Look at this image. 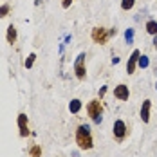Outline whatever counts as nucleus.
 <instances>
[{
  "label": "nucleus",
  "mask_w": 157,
  "mask_h": 157,
  "mask_svg": "<svg viewBox=\"0 0 157 157\" xmlns=\"http://www.w3.org/2000/svg\"><path fill=\"white\" fill-rule=\"evenodd\" d=\"M76 143L79 144V148H83V150H89V148H92L90 128H89L87 125L78 126V132H76Z\"/></svg>",
  "instance_id": "obj_1"
},
{
  "label": "nucleus",
  "mask_w": 157,
  "mask_h": 157,
  "mask_svg": "<svg viewBox=\"0 0 157 157\" xmlns=\"http://www.w3.org/2000/svg\"><path fill=\"white\" fill-rule=\"evenodd\" d=\"M87 110H89V116L94 119L96 123H101V112H103V109H101V105H99V101H98V99L90 101V103H89V107H87Z\"/></svg>",
  "instance_id": "obj_2"
},
{
  "label": "nucleus",
  "mask_w": 157,
  "mask_h": 157,
  "mask_svg": "<svg viewBox=\"0 0 157 157\" xmlns=\"http://www.w3.org/2000/svg\"><path fill=\"white\" fill-rule=\"evenodd\" d=\"M74 71H76V76L79 79L85 78V52H81L78 58H76V63H74Z\"/></svg>",
  "instance_id": "obj_3"
},
{
  "label": "nucleus",
  "mask_w": 157,
  "mask_h": 157,
  "mask_svg": "<svg viewBox=\"0 0 157 157\" xmlns=\"http://www.w3.org/2000/svg\"><path fill=\"white\" fill-rule=\"evenodd\" d=\"M18 128H20V136H22V137H27V136H29L27 116H25V114H18Z\"/></svg>",
  "instance_id": "obj_4"
},
{
  "label": "nucleus",
  "mask_w": 157,
  "mask_h": 157,
  "mask_svg": "<svg viewBox=\"0 0 157 157\" xmlns=\"http://www.w3.org/2000/svg\"><path fill=\"white\" fill-rule=\"evenodd\" d=\"M107 38H109V34L105 33L103 27H96L94 31H92V40H94L96 44H105Z\"/></svg>",
  "instance_id": "obj_5"
},
{
  "label": "nucleus",
  "mask_w": 157,
  "mask_h": 157,
  "mask_svg": "<svg viewBox=\"0 0 157 157\" xmlns=\"http://www.w3.org/2000/svg\"><path fill=\"white\" fill-rule=\"evenodd\" d=\"M139 56H141V52H139V51H134V52H132V56L128 58V63H126V72H128V74H132V72H134V69H136V65H137Z\"/></svg>",
  "instance_id": "obj_6"
},
{
  "label": "nucleus",
  "mask_w": 157,
  "mask_h": 157,
  "mask_svg": "<svg viewBox=\"0 0 157 157\" xmlns=\"http://www.w3.org/2000/svg\"><path fill=\"white\" fill-rule=\"evenodd\" d=\"M114 96H116L117 99H121V101L128 99V96H130V92H128V87H126V85H117V87L114 89Z\"/></svg>",
  "instance_id": "obj_7"
},
{
  "label": "nucleus",
  "mask_w": 157,
  "mask_h": 157,
  "mask_svg": "<svg viewBox=\"0 0 157 157\" xmlns=\"http://www.w3.org/2000/svg\"><path fill=\"white\" fill-rule=\"evenodd\" d=\"M150 99H146V101H143V107H141V119L143 123H148L150 121Z\"/></svg>",
  "instance_id": "obj_8"
},
{
  "label": "nucleus",
  "mask_w": 157,
  "mask_h": 157,
  "mask_svg": "<svg viewBox=\"0 0 157 157\" xmlns=\"http://www.w3.org/2000/svg\"><path fill=\"white\" fill-rule=\"evenodd\" d=\"M114 134H116V137H123L126 134V126H125V123L119 119V121H116V125H114Z\"/></svg>",
  "instance_id": "obj_9"
},
{
  "label": "nucleus",
  "mask_w": 157,
  "mask_h": 157,
  "mask_svg": "<svg viewBox=\"0 0 157 157\" xmlns=\"http://www.w3.org/2000/svg\"><path fill=\"white\" fill-rule=\"evenodd\" d=\"M6 40H7V44H11V45H13V44L16 42V27L13 25V24H11V25L7 27V34H6Z\"/></svg>",
  "instance_id": "obj_10"
},
{
  "label": "nucleus",
  "mask_w": 157,
  "mask_h": 157,
  "mask_svg": "<svg viewBox=\"0 0 157 157\" xmlns=\"http://www.w3.org/2000/svg\"><path fill=\"white\" fill-rule=\"evenodd\" d=\"M79 109H81V101H79V99H72V101L69 103V110H71L72 114H78Z\"/></svg>",
  "instance_id": "obj_11"
},
{
  "label": "nucleus",
  "mask_w": 157,
  "mask_h": 157,
  "mask_svg": "<svg viewBox=\"0 0 157 157\" xmlns=\"http://www.w3.org/2000/svg\"><path fill=\"white\" fill-rule=\"evenodd\" d=\"M146 31L150 33V34H157V22L155 20H150V22H146Z\"/></svg>",
  "instance_id": "obj_12"
},
{
  "label": "nucleus",
  "mask_w": 157,
  "mask_h": 157,
  "mask_svg": "<svg viewBox=\"0 0 157 157\" xmlns=\"http://www.w3.org/2000/svg\"><path fill=\"white\" fill-rule=\"evenodd\" d=\"M9 11H11L9 4H4V6H0V18H6V16L9 15Z\"/></svg>",
  "instance_id": "obj_13"
},
{
  "label": "nucleus",
  "mask_w": 157,
  "mask_h": 157,
  "mask_svg": "<svg viewBox=\"0 0 157 157\" xmlns=\"http://www.w3.org/2000/svg\"><path fill=\"white\" fill-rule=\"evenodd\" d=\"M134 4H136V0H121V7L128 11V9H132L134 7Z\"/></svg>",
  "instance_id": "obj_14"
},
{
  "label": "nucleus",
  "mask_w": 157,
  "mask_h": 157,
  "mask_svg": "<svg viewBox=\"0 0 157 157\" xmlns=\"http://www.w3.org/2000/svg\"><path fill=\"white\" fill-rule=\"evenodd\" d=\"M137 63H139V67H141V69H146V67L150 65V60H148V56H139Z\"/></svg>",
  "instance_id": "obj_15"
},
{
  "label": "nucleus",
  "mask_w": 157,
  "mask_h": 157,
  "mask_svg": "<svg viewBox=\"0 0 157 157\" xmlns=\"http://www.w3.org/2000/svg\"><path fill=\"white\" fill-rule=\"evenodd\" d=\"M125 40L126 44H134V29H126L125 31Z\"/></svg>",
  "instance_id": "obj_16"
},
{
  "label": "nucleus",
  "mask_w": 157,
  "mask_h": 157,
  "mask_svg": "<svg viewBox=\"0 0 157 157\" xmlns=\"http://www.w3.org/2000/svg\"><path fill=\"white\" fill-rule=\"evenodd\" d=\"M34 60H36V54H34V52H31V54L27 56V60H25V69H31L33 63H34Z\"/></svg>",
  "instance_id": "obj_17"
},
{
  "label": "nucleus",
  "mask_w": 157,
  "mask_h": 157,
  "mask_svg": "<svg viewBox=\"0 0 157 157\" xmlns=\"http://www.w3.org/2000/svg\"><path fill=\"white\" fill-rule=\"evenodd\" d=\"M40 154H42V152H40V146H34V148L31 150V155L33 157H40Z\"/></svg>",
  "instance_id": "obj_18"
},
{
  "label": "nucleus",
  "mask_w": 157,
  "mask_h": 157,
  "mask_svg": "<svg viewBox=\"0 0 157 157\" xmlns=\"http://www.w3.org/2000/svg\"><path fill=\"white\" fill-rule=\"evenodd\" d=\"M71 2H72V0H63V2H62V6L65 7V9H67V7L71 6Z\"/></svg>",
  "instance_id": "obj_19"
},
{
  "label": "nucleus",
  "mask_w": 157,
  "mask_h": 157,
  "mask_svg": "<svg viewBox=\"0 0 157 157\" xmlns=\"http://www.w3.org/2000/svg\"><path fill=\"white\" fill-rule=\"evenodd\" d=\"M154 45H155V47H157V34H155V36H154Z\"/></svg>",
  "instance_id": "obj_20"
},
{
  "label": "nucleus",
  "mask_w": 157,
  "mask_h": 157,
  "mask_svg": "<svg viewBox=\"0 0 157 157\" xmlns=\"http://www.w3.org/2000/svg\"><path fill=\"white\" fill-rule=\"evenodd\" d=\"M155 89H157V83H155Z\"/></svg>",
  "instance_id": "obj_21"
}]
</instances>
